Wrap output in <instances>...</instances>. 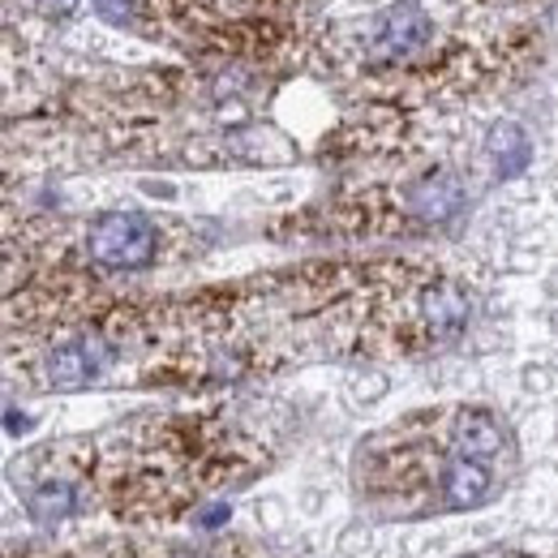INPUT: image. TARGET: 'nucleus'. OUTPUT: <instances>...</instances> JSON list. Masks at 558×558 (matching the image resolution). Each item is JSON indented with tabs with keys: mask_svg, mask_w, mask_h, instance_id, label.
<instances>
[{
	"mask_svg": "<svg viewBox=\"0 0 558 558\" xmlns=\"http://www.w3.org/2000/svg\"><path fill=\"white\" fill-rule=\"evenodd\" d=\"M86 250H90V258L99 267L138 271V267H146L155 258V228L142 215H134V210H112V215L95 219Z\"/></svg>",
	"mask_w": 558,
	"mask_h": 558,
	"instance_id": "obj_1",
	"label": "nucleus"
},
{
	"mask_svg": "<svg viewBox=\"0 0 558 558\" xmlns=\"http://www.w3.org/2000/svg\"><path fill=\"white\" fill-rule=\"evenodd\" d=\"M429 35H434V26H429L425 9H421V4H400V9H391V13L383 17V26H378V35H374V57H378V61L413 57L417 48L429 44Z\"/></svg>",
	"mask_w": 558,
	"mask_h": 558,
	"instance_id": "obj_2",
	"label": "nucleus"
},
{
	"mask_svg": "<svg viewBox=\"0 0 558 558\" xmlns=\"http://www.w3.org/2000/svg\"><path fill=\"white\" fill-rule=\"evenodd\" d=\"M104 361H108V349H104L99 340L65 344V349H57L48 356V383H52L57 391H77V387H86V383L104 369Z\"/></svg>",
	"mask_w": 558,
	"mask_h": 558,
	"instance_id": "obj_3",
	"label": "nucleus"
},
{
	"mask_svg": "<svg viewBox=\"0 0 558 558\" xmlns=\"http://www.w3.org/2000/svg\"><path fill=\"white\" fill-rule=\"evenodd\" d=\"M469 314H473V305H469L464 288H456V283H434L421 296V318L434 336H456L469 323Z\"/></svg>",
	"mask_w": 558,
	"mask_h": 558,
	"instance_id": "obj_4",
	"label": "nucleus"
},
{
	"mask_svg": "<svg viewBox=\"0 0 558 558\" xmlns=\"http://www.w3.org/2000/svg\"><path fill=\"white\" fill-rule=\"evenodd\" d=\"M409 207H413L417 219L438 223V219H451L456 210L464 207V190H460V181H456L451 172H434V177H425L421 185H413Z\"/></svg>",
	"mask_w": 558,
	"mask_h": 558,
	"instance_id": "obj_5",
	"label": "nucleus"
},
{
	"mask_svg": "<svg viewBox=\"0 0 558 558\" xmlns=\"http://www.w3.org/2000/svg\"><path fill=\"white\" fill-rule=\"evenodd\" d=\"M442 489H447V502L451 507H477L489 494V473L482 460H469V456H456L442 473Z\"/></svg>",
	"mask_w": 558,
	"mask_h": 558,
	"instance_id": "obj_6",
	"label": "nucleus"
},
{
	"mask_svg": "<svg viewBox=\"0 0 558 558\" xmlns=\"http://www.w3.org/2000/svg\"><path fill=\"white\" fill-rule=\"evenodd\" d=\"M486 150H489V159H494V168H498L502 181H507V177H520V172L529 168V155H533V146H529V138H524V130L511 125V121H502V125L489 130Z\"/></svg>",
	"mask_w": 558,
	"mask_h": 558,
	"instance_id": "obj_7",
	"label": "nucleus"
},
{
	"mask_svg": "<svg viewBox=\"0 0 558 558\" xmlns=\"http://www.w3.org/2000/svg\"><path fill=\"white\" fill-rule=\"evenodd\" d=\"M456 447L469 460H489L502 451V429L489 413H464L456 421Z\"/></svg>",
	"mask_w": 558,
	"mask_h": 558,
	"instance_id": "obj_8",
	"label": "nucleus"
},
{
	"mask_svg": "<svg viewBox=\"0 0 558 558\" xmlns=\"http://www.w3.org/2000/svg\"><path fill=\"white\" fill-rule=\"evenodd\" d=\"M26 507H31V520H35V524L52 529V524H61L73 511V489L65 486V482H44V486L31 494Z\"/></svg>",
	"mask_w": 558,
	"mask_h": 558,
	"instance_id": "obj_9",
	"label": "nucleus"
},
{
	"mask_svg": "<svg viewBox=\"0 0 558 558\" xmlns=\"http://www.w3.org/2000/svg\"><path fill=\"white\" fill-rule=\"evenodd\" d=\"M95 9H99L104 17H112V22H125V17L134 13V0H95Z\"/></svg>",
	"mask_w": 558,
	"mask_h": 558,
	"instance_id": "obj_10",
	"label": "nucleus"
},
{
	"mask_svg": "<svg viewBox=\"0 0 558 558\" xmlns=\"http://www.w3.org/2000/svg\"><path fill=\"white\" fill-rule=\"evenodd\" d=\"M223 520H228V507H210V511L198 515V524H203V529H215V524H223Z\"/></svg>",
	"mask_w": 558,
	"mask_h": 558,
	"instance_id": "obj_11",
	"label": "nucleus"
},
{
	"mask_svg": "<svg viewBox=\"0 0 558 558\" xmlns=\"http://www.w3.org/2000/svg\"><path fill=\"white\" fill-rule=\"evenodd\" d=\"M77 0H44V13H52V17H65Z\"/></svg>",
	"mask_w": 558,
	"mask_h": 558,
	"instance_id": "obj_12",
	"label": "nucleus"
}]
</instances>
